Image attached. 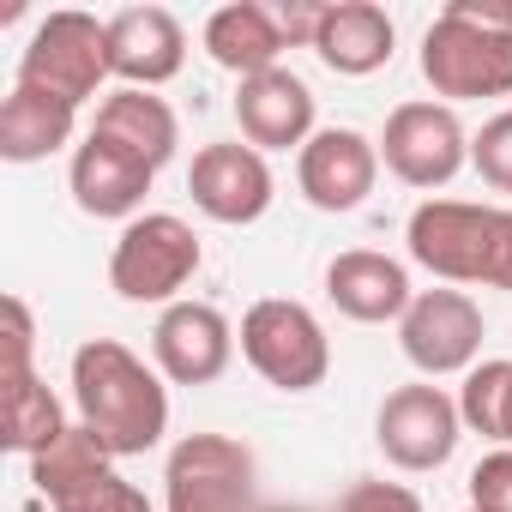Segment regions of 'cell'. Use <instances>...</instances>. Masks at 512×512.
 Returning <instances> with one entry per match:
<instances>
[{
  "label": "cell",
  "mask_w": 512,
  "mask_h": 512,
  "mask_svg": "<svg viewBox=\"0 0 512 512\" xmlns=\"http://www.w3.org/2000/svg\"><path fill=\"white\" fill-rule=\"evenodd\" d=\"M73 404L109 458H145L169 434V392L157 368H145L115 338H91L73 350Z\"/></svg>",
  "instance_id": "obj_1"
},
{
  "label": "cell",
  "mask_w": 512,
  "mask_h": 512,
  "mask_svg": "<svg viewBox=\"0 0 512 512\" xmlns=\"http://www.w3.org/2000/svg\"><path fill=\"white\" fill-rule=\"evenodd\" d=\"M422 79L446 103L512 97V0H452L422 37Z\"/></svg>",
  "instance_id": "obj_2"
},
{
  "label": "cell",
  "mask_w": 512,
  "mask_h": 512,
  "mask_svg": "<svg viewBox=\"0 0 512 512\" xmlns=\"http://www.w3.org/2000/svg\"><path fill=\"white\" fill-rule=\"evenodd\" d=\"M410 260L440 284L512 290V211L470 199H422L410 211Z\"/></svg>",
  "instance_id": "obj_3"
},
{
  "label": "cell",
  "mask_w": 512,
  "mask_h": 512,
  "mask_svg": "<svg viewBox=\"0 0 512 512\" xmlns=\"http://www.w3.org/2000/svg\"><path fill=\"white\" fill-rule=\"evenodd\" d=\"M241 356L278 392H314L332 374L326 326L314 320V308H302L290 296H266L241 314Z\"/></svg>",
  "instance_id": "obj_4"
},
{
  "label": "cell",
  "mask_w": 512,
  "mask_h": 512,
  "mask_svg": "<svg viewBox=\"0 0 512 512\" xmlns=\"http://www.w3.org/2000/svg\"><path fill=\"white\" fill-rule=\"evenodd\" d=\"M199 260L205 253H199V235L187 217L145 211L121 229V241L109 253V284L121 302H169L175 308V296L193 284Z\"/></svg>",
  "instance_id": "obj_5"
},
{
  "label": "cell",
  "mask_w": 512,
  "mask_h": 512,
  "mask_svg": "<svg viewBox=\"0 0 512 512\" xmlns=\"http://www.w3.org/2000/svg\"><path fill=\"white\" fill-rule=\"evenodd\" d=\"M109 79V25H97L91 13H49L25 55H19V85L61 97V103H91Z\"/></svg>",
  "instance_id": "obj_6"
},
{
  "label": "cell",
  "mask_w": 512,
  "mask_h": 512,
  "mask_svg": "<svg viewBox=\"0 0 512 512\" xmlns=\"http://www.w3.org/2000/svg\"><path fill=\"white\" fill-rule=\"evenodd\" d=\"M253 488H260V464L229 434H187L163 464L169 512H260Z\"/></svg>",
  "instance_id": "obj_7"
},
{
  "label": "cell",
  "mask_w": 512,
  "mask_h": 512,
  "mask_svg": "<svg viewBox=\"0 0 512 512\" xmlns=\"http://www.w3.org/2000/svg\"><path fill=\"white\" fill-rule=\"evenodd\" d=\"M380 163L404 187H446L470 163V139L452 103H398L380 133Z\"/></svg>",
  "instance_id": "obj_8"
},
{
  "label": "cell",
  "mask_w": 512,
  "mask_h": 512,
  "mask_svg": "<svg viewBox=\"0 0 512 512\" xmlns=\"http://www.w3.org/2000/svg\"><path fill=\"white\" fill-rule=\"evenodd\" d=\"M458 434H464L458 398H446L428 380L386 392V404L374 416V440H380L386 464H398V470H440L458 452Z\"/></svg>",
  "instance_id": "obj_9"
},
{
  "label": "cell",
  "mask_w": 512,
  "mask_h": 512,
  "mask_svg": "<svg viewBox=\"0 0 512 512\" xmlns=\"http://www.w3.org/2000/svg\"><path fill=\"white\" fill-rule=\"evenodd\" d=\"M398 344H404L410 368L428 380L470 374L482 356V308L464 290H422L398 320Z\"/></svg>",
  "instance_id": "obj_10"
},
{
  "label": "cell",
  "mask_w": 512,
  "mask_h": 512,
  "mask_svg": "<svg viewBox=\"0 0 512 512\" xmlns=\"http://www.w3.org/2000/svg\"><path fill=\"white\" fill-rule=\"evenodd\" d=\"M187 193L211 223H260L278 199V181H272L266 151H253L241 139H217L193 157Z\"/></svg>",
  "instance_id": "obj_11"
},
{
  "label": "cell",
  "mask_w": 512,
  "mask_h": 512,
  "mask_svg": "<svg viewBox=\"0 0 512 512\" xmlns=\"http://www.w3.org/2000/svg\"><path fill=\"white\" fill-rule=\"evenodd\" d=\"M380 175V145L356 127H320L296 151V181L314 211H356L374 193Z\"/></svg>",
  "instance_id": "obj_12"
},
{
  "label": "cell",
  "mask_w": 512,
  "mask_h": 512,
  "mask_svg": "<svg viewBox=\"0 0 512 512\" xmlns=\"http://www.w3.org/2000/svg\"><path fill=\"white\" fill-rule=\"evenodd\" d=\"M151 356H157L163 380L211 386V380H223V368L235 356V326L211 302H175V308H163V320L151 332Z\"/></svg>",
  "instance_id": "obj_13"
},
{
  "label": "cell",
  "mask_w": 512,
  "mask_h": 512,
  "mask_svg": "<svg viewBox=\"0 0 512 512\" xmlns=\"http://www.w3.org/2000/svg\"><path fill=\"white\" fill-rule=\"evenodd\" d=\"M187 61V31L169 7H127L109 19V79L127 91H157L181 73Z\"/></svg>",
  "instance_id": "obj_14"
},
{
  "label": "cell",
  "mask_w": 512,
  "mask_h": 512,
  "mask_svg": "<svg viewBox=\"0 0 512 512\" xmlns=\"http://www.w3.org/2000/svg\"><path fill=\"white\" fill-rule=\"evenodd\" d=\"M235 121H241V139L253 151H290V145L302 151L314 139V91L290 67L253 73L235 91Z\"/></svg>",
  "instance_id": "obj_15"
},
{
  "label": "cell",
  "mask_w": 512,
  "mask_h": 512,
  "mask_svg": "<svg viewBox=\"0 0 512 512\" xmlns=\"http://www.w3.org/2000/svg\"><path fill=\"white\" fill-rule=\"evenodd\" d=\"M326 296L344 320L356 326H386V320H404V308L416 302L410 290V272L392 260V253H374V247H350L326 266Z\"/></svg>",
  "instance_id": "obj_16"
},
{
  "label": "cell",
  "mask_w": 512,
  "mask_h": 512,
  "mask_svg": "<svg viewBox=\"0 0 512 512\" xmlns=\"http://www.w3.org/2000/svg\"><path fill=\"white\" fill-rule=\"evenodd\" d=\"M151 181H157V169L103 133H85V145L73 151V169H67V187L85 217H133L145 205Z\"/></svg>",
  "instance_id": "obj_17"
},
{
  "label": "cell",
  "mask_w": 512,
  "mask_h": 512,
  "mask_svg": "<svg viewBox=\"0 0 512 512\" xmlns=\"http://www.w3.org/2000/svg\"><path fill=\"white\" fill-rule=\"evenodd\" d=\"M392 19L386 7H374V0H332V7L320 13V31H314V55L344 73V79H368L392 61Z\"/></svg>",
  "instance_id": "obj_18"
},
{
  "label": "cell",
  "mask_w": 512,
  "mask_h": 512,
  "mask_svg": "<svg viewBox=\"0 0 512 512\" xmlns=\"http://www.w3.org/2000/svg\"><path fill=\"white\" fill-rule=\"evenodd\" d=\"M284 49H290V37H284L278 13L260 7V0H235V7H217L205 19V55L235 79L272 73L284 61Z\"/></svg>",
  "instance_id": "obj_19"
},
{
  "label": "cell",
  "mask_w": 512,
  "mask_h": 512,
  "mask_svg": "<svg viewBox=\"0 0 512 512\" xmlns=\"http://www.w3.org/2000/svg\"><path fill=\"white\" fill-rule=\"evenodd\" d=\"M79 127V109L61 97H43L31 85H13V97L0 103V157L7 163H43L55 157Z\"/></svg>",
  "instance_id": "obj_20"
},
{
  "label": "cell",
  "mask_w": 512,
  "mask_h": 512,
  "mask_svg": "<svg viewBox=\"0 0 512 512\" xmlns=\"http://www.w3.org/2000/svg\"><path fill=\"white\" fill-rule=\"evenodd\" d=\"M91 133H103V139H115V145H127L139 163H151V169H163L169 157H175V145H181V127H175V109L163 103V97H151V91H109L103 97V109H97V127Z\"/></svg>",
  "instance_id": "obj_21"
},
{
  "label": "cell",
  "mask_w": 512,
  "mask_h": 512,
  "mask_svg": "<svg viewBox=\"0 0 512 512\" xmlns=\"http://www.w3.org/2000/svg\"><path fill=\"white\" fill-rule=\"evenodd\" d=\"M0 422H7L0 440H7L13 452H25V458H43L73 428L61 398L37 380V368H7V380H0Z\"/></svg>",
  "instance_id": "obj_22"
},
{
  "label": "cell",
  "mask_w": 512,
  "mask_h": 512,
  "mask_svg": "<svg viewBox=\"0 0 512 512\" xmlns=\"http://www.w3.org/2000/svg\"><path fill=\"white\" fill-rule=\"evenodd\" d=\"M103 464H115L109 452H103V440L85 428V422H73L43 458H31V482H37V494L43 500H55L61 488H73V482H85L91 470H103Z\"/></svg>",
  "instance_id": "obj_23"
},
{
  "label": "cell",
  "mask_w": 512,
  "mask_h": 512,
  "mask_svg": "<svg viewBox=\"0 0 512 512\" xmlns=\"http://www.w3.org/2000/svg\"><path fill=\"white\" fill-rule=\"evenodd\" d=\"M506 392H512V362H506V356L476 362V368L464 374V392H458V416H464V428L482 434V440H500Z\"/></svg>",
  "instance_id": "obj_24"
},
{
  "label": "cell",
  "mask_w": 512,
  "mask_h": 512,
  "mask_svg": "<svg viewBox=\"0 0 512 512\" xmlns=\"http://www.w3.org/2000/svg\"><path fill=\"white\" fill-rule=\"evenodd\" d=\"M49 506H55V512H151L145 488H133V482H127L115 464H103V470H91L85 482L61 488Z\"/></svg>",
  "instance_id": "obj_25"
},
{
  "label": "cell",
  "mask_w": 512,
  "mask_h": 512,
  "mask_svg": "<svg viewBox=\"0 0 512 512\" xmlns=\"http://www.w3.org/2000/svg\"><path fill=\"white\" fill-rule=\"evenodd\" d=\"M470 163L494 193H512V109H500L494 121H482V133L470 139Z\"/></svg>",
  "instance_id": "obj_26"
},
{
  "label": "cell",
  "mask_w": 512,
  "mask_h": 512,
  "mask_svg": "<svg viewBox=\"0 0 512 512\" xmlns=\"http://www.w3.org/2000/svg\"><path fill=\"white\" fill-rule=\"evenodd\" d=\"M470 512H512V446L488 452L470 470Z\"/></svg>",
  "instance_id": "obj_27"
},
{
  "label": "cell",
  "mask_w": 512,
  "mask_h": 512,
  "mask_svg": "<svg viewBox=\"0 0 512 512\" xmlns=\"http://www.w3.org/2000/svg\"><path fill=\"white\" fill-rule=\"evenodd\" d=\"M332 512H422V500L404 482H356L350 494H338Z\"/></svg>",
  "instance_id": "obj_28"
},
{
  "label": "cell",
  "mask_w": 512,
  "mask_h": 512,
  "mask_svg": "<svg viewBox=\"0 0 512 512\" xmlns=\"http://www.w3.org/2000/svg\"><path fill=\"white\" fill-rule=\"evenodd\" d=\"M31 308L19 296H7V368H31Z\"/></svg>",
  "instance_id": "obj_29"
},
{
  "label": "cell",
  "mask_w": 512,
  "mask_h": 512,
  "mask_svg": "<svg viewBox=\"0 0 512 512\" xmlns=\"http://www.w3.org/2000/svg\"><path fill=\"white\" fill-rule=\"evenodd\" d=\"M320 13H326V7H314V0H290V7H278V25H284V37H290V49H296V43H308V49H314V31H320Z\"/></svg>",
  "instance_id": "obj_30"
},
{
  "label": "cell",
  "mask_w": 512,
  "mask_h": 512,
  "mask_svg": "<svg viewBox=\"0 0 512 512\" xmlns=\"http://www.w3.org/2000/svg\"><path fill=\"white\" fill-rule=\"evenodd\" d=\"M500 446H512V392H506V416H500Z\"/></svg>",
  "instance_id": "obj_31"
},
{
  "label": "cell",
  "mask_w": 512,
  "mask_h": 512,
  "mask_svg": "<svg viewBox=\"0 0 512 512\" xmlns=\"http://www.w3.org/2000/svg\"><path fill=\"white\" fill-rule=\"evenodd\" d=\"M260 512H308V506H260Z\"/></svg>",
  "instance_id": "obj_32"
}]
</instances>
